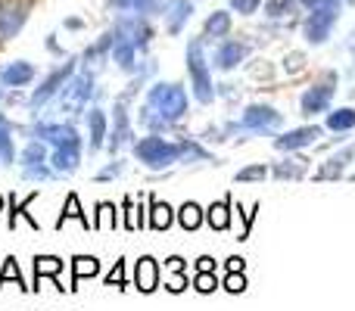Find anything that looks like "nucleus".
I'll use <instances>...</instances> for the list:
<instances>
[{"label":"nucleus","mask_w":355,"mask_h":311,"mask_svg":"<svg viewBox=\"0 0 355 311\" xmlns=\"http://www.w3.org/2000/svg\"><path fill=\"white\" fill-rule=\"evenodd\" d=\"M147 109L166 122H181L187 116V91L178 81H156L147 91Z\"/></svg>","instance_id":"nucleus-1"},{"label":"nucleus","mask_w":355,"mask_h":311,"mask_svg":"<svg viewBox=\"0 0 355 311\" xmlns=\"http://www.w3.org/2000/svg\"><path fill=\"white\" fill-rule=\"evenodd\" d=\"M187 72H190V87H193L196 103L209 106L215 100V85H212V72H209L206 41H202V35L187 44Z\"/></svg>","instance_id":"nucleus-2"},{"label":"nucleus","mask_w":355,"mask_h":311,"mask_svg":"<svg viewBox=\"0 0 355 311\" xmlns=\"http://www.w3.org/2000/svg\"><path fill=\"white\" fill-rule=\"evenodd\" d=\"M135 156L141 159L147 168H168L175 162H184V141H166V137H141L135 143Z\"/></svg>","instance_id":"nucleus-3"},{"label":"nucleus","mask_w":355,"mask_h":311,"mask_svg":"<svg viewBox=\"0 0 355 311\" xmlns=\"http://www.w3.org/2000/svg\"><path fill=\"white\" fill-rule=\"evenodd\" d=\"M340 12H343V6L306 10V19H302V37H306L309 44H315V47L327 44V37L334 35V28H337V22H340Z\"/></svg>","instance_id":"nucleus-4"},{"label":"nucleus","mask_w":355,"mask_h":311,"mask_svg":"<svg viewBox=\"0 0 355 311\" xmlns=\"http://www.w3.org/2000/svg\"><path fill=\"white\" fill-rule=\"evenodd\" d=\"M78 72V62L75 60H66V66H56L53 72L47 75V78L41 81V87H37L35 94H31V100H28V106H31V112H41L44 106L50 103V100L56 97V94L62 91V87H66V81L72 78V75Z\"/></svg>","instance_id":"nucleus-5"},{"label":"nucleus","mask_w":355,"mask_h":311,"mask_svg":"<svg viewBox=\"0 0 355 311\" xmlns=\"http://www.w3.org/2000/svg\"><path fill=\"white\" fill-rule=\"evenodd\" d=\"M28 12H31L28 0H3V3H0V44L12 41V37L25 28Z\"/></svg>","instance_id":"nucleus-6"},{"label":"nucleus","mask_w":355,"mask_h":311,"mask_svg":"<svg viewBox=\"0 0 355 311\" xmlns=\"http://www.w3.org/2000/svg\"><path fill=\"white\" fill-rule=\"evenodd\" d=\"M334 85H337V75H327L324 81H318V85H312L306 94H302L300 100V109L306 118L318 116V112H327L331 109V100H334Z\"/></svg>","instance_id":"nucleus-7"},{"label":"nucleus","mask_w":355,"mask_h":311,"mask_svg":"<svg viewBox=\"0 0 355 311\" xmlns=\"http://www.w3.org/2000/svg\"><path fill=\"white\" fill-rule=\"evenodd\" d=\"M281 122H284L281 112H277L275 106H265V103H252V106H246L243 116H240V128H243V131H256V134L275 131Z\"/></svg>","instance_id":"nucleus-8"},{"label":"nucleus","mask_w":355,"mask_h":311,"mask_svg":"<svg viewBox=\"0 0 355 311\" xmlns=\"http://www.w3.org/2000/svg\"><path fill=\"white\" fill-rule=\"evenodd\" d=\"M116 28L122 31L128 41L137 44V50H147L150 41H153V25H150V16H135V12H122L116 19Z\"/></svg>","instance_id":"nucleus-9"},{"label":"nucleus","mask_w":355,"mask_h":311,"mask_svg":"<svg viewBox=\"0 0 355 311\" xmlns=\"http://www.w3.org/2000/svg\"><path fill=\"white\" fill-rule=\"evenodd\" d=\"M246 56H250V44L237 41V37H225V41H218V47H215V69H218V72H231Z\"/></svg>","instance_id":"nucleus-10"},{"label":"nucleus","mask_w":355,"mask_h":311,"mask_svg":"<svg viewBox=\"0 0 355 311\" xmlns=\"http://www.w3.org/2000/svg\"><path fill=\"white\" fill-rule=\"evenodd\" d=\"M321 137H324V128H321V125H302V128H293V131H287V134L275 137V147L281 150V153H287V150L293 153V150L318 143Z\"/></svg>","instance_id":"nucleus-11"},{"label":"nucleus","mask_w":355,"mask_h":311,"mask_svg":"<svg viewBox=\"0 0 355 311\" xmlns=\"http://www.w3.org/2000/svg\"><path fill=\"white\" fill-rule=\"evenodd\" d=\"M193 0H166L162 3V19H166V31L168 35H181L184 25L190 22V16H193Z\"/></svg>","instance_id":"nucleus-12"},{"label":"nucleus","mask_w":355,"mask_h":311,"mask_svg":"<svg viewBox=\"0 0 355 311\" xmlns=\"http://www.w3.org/2000/svg\"><path fill=\"white\" fill-rule=\"evenodd\" d=\"M50 165H53L56 175H72L81 165V141H69L53 147V156H50Z\"/></svg>","instance_id":"nucleus-13"},{"label":"nucleus","mask_w":355,"mask_h":311,"mask_svg":"<svg viewBox=\"0 0 355 311\" xmlns=\"http://www.w3.org/2000/svg\"><path fill=\"white\" fill-rule=\"evenodd\" d=\"M35 81V66L25 60H16V62H6L0 69V85L3 87H25Z\"/></svg>","instance_id":"nucleus-14"},{"label":"nucleus","mask_w":355,"mask_h":311,"mask_svg":"<svg viewBox=\"0 0 355 311\" xmlns=\"http://www.w3.org/2000/svg\"><path fill=\"white\" fill-rule=\"evenodd\" d=\"M231 10H215L206 16V22H202V41H225L227 35H231Z\"/></svg>","instance_id":"nucleus-15"},{"label":"nucleus","mask_w":355,"mask_h":311,"mask_svg":"<svg viewBox=\"0 0 355 311\" xmlns=\"http://www.w3.org/2000/svg\"><path fill=\"white\" fill-rule=\"evenodd\" d=\"M166 0H106V6L116 12H135V16H162Z\"/></svg>","instance_id":"nucleus-16"},{"label":"nucleus","mask_w":355,"mask_h":311,"mask_svg":"<svg viewBox=\"0 0 355 311\" xmlns=\"http://www.w3.org/2000/svg\"><path fill=\"white\" fill-rule=\"evenodd\" d=\"M135 287L141 290V293H153V290L159 287V265H156V258L144 256L141 262H137V268H135Z\"/></svg>","instance_id":"nucleus-17"},{"label":"nucleus","mask_w":355,"mask_h":311,"mask_svg":"<svg viewBox=\"0 0 355 311\" xmlns=\"http://www.w3.org/2000/svg\"><path fill=\"white\" fill-rule=\"evenodd\" d=\"M131 141V125H128V109H125V100H116V128L110 137V153L122 150Z\"/></svg>","instance_id":"nucleus-18"},{"label":"nucleus","mask_w":355,"mask_h":311,"mask_svg":"<svg viewBox=\"0 0 355 311\" xmlns=\"http://www.w3.org/2000/svg\"><path fill=\"white\" fill-rule=\"evenodd\" d=\"M352 156H355V143L352 147H346L343 153H334L318 171H315V177H318V181H334V177H340L346 171V165L352 162Z\"/></svg>","instance_id":"nucleus-19"},{"label":"nucleus","mask_w":355,"mask_h":311,"mask_svg":"<svg viewBox=\"0 0 355 311\" xmlns=\"http://www.w3.org/2000/svg\"><path fill=\"white\" fill-rule=\"evenodd\" d=\"M110 56L119 62V69H122V72H135V69H137V44L128 41L125 35H119V41H116V47H112Z\"/></svg>","instance_id":"nucleus-20"},{"label":"nucleus","mask_w":355,"mask_h":311,"mask_svg":"<svg viewBox=\"0 0 355 311\" xmlns=\"http://www.w3.org/2000/svg\"><path fill=\"white\" fill-rule=\"evenodd\" d=\"M119 35H122V31H119L116 25H112L110 31H103V35H100L97 41H94V47H87V50H85V62H97V60H103L106 53H112V47H116Z\"/></svg>","instance_id":"nucleus-21"},{"label":"nucleus","mask_w":355,"mask_h":311,"mask_svg":"<svg viewBox=\"0 0 355 311\" xmlns=\"http://www.w3.org/2000/svg\"><path fill=\"white\" fill-rule=\"evenodd\" d=\"M66 268V262L56 256H37L35 258V287L31 290H41V277H56L60 281V271Z\"/></svg>","instance_id":"nucleus-22"},{"label":"nucleus","mask_w":355,"mask_h":311,"mask_svg":"<svg viewBox=\"0 0 355 311\" xmlns=\"http://www.w3.org/2000/svg\"><path fill=\"white\" fill-rule=\"evenodd\" d=\"M100 274V262L94 256H75L72 258V287L69 290H78V283L85 277H97Z\"/></svg>","instance_id":"nucleus-23"},{"label":"nucleus","mask_w":355,"mask_h":311,"mask_svg":"<svg viewBox=\"0 0 355 311\" xmlns=\"http://www.w3.org/2000/svg\"><path fill=\"white\" fill-rule=\"evenodd\" d=\"M87 131H91V153H97L106 141V112L97 106L87 112Z\"/></svg>","instance_id":"nucleus-24"},{"label":"nucleus","mask_w":355,"mask_h":311,"mask_svg":"<svg viewBox=\"0 0 355 311\" xmlns=\"http://www.w3.org/2000/svg\"><path fill=\"white\" fill-rule=\"evenodd\" d=\"M35 199H37V190H35V193H28V196H25L22 202H16V193L10 196V231H12V227H16V221H19V218H25V221H28V227H35V231H41V224H37V221L31 218L28 212H25V208H28Z\"/></svg>","instance_id":"nucleus-25"},{"label":"nucleus","mask_w":355,"mask_h":311,"mask_svg":"<svg viewBox=\"0 0 355 311\" xmlns=\"http://www.w3.org/2000/svg\"><path fill=\"white\" fill-rule=\"evenodd\" d=\"M166 287L172 293H184L187 290V277H184V258L181 256H172L166 262Z\"/></svg>","instance_id":"nucleus-26"},{"label":"nucleus","mask_w":355,"mask_h":311,"mask_svg":"<svg viewBox=\"0 0 355 311\" xmlns=\"http://www.w3.org/2000/svg\"><path fill=\"white\" fill-rule=\"evenodd\" d=\"M172 221H175V215H172V206H168V202L150 199V221L147 224L153 227V231H168Z\"/></svg>","instance_id":"nucleus-27"},{"label":"nucleus","mask_w":355,"mask_h":311,"mask_svg":"<svg viewBox=\"0 0 355 311\" xmlns=\"http://www.w3.org/2000/svg\"><path fill=\"white\" fill-rule=\"evenodd\" d=\"M206 221L212 231H227V224H231V199L212 202V206L206 208Z\"/></svg>","instance_id":"nucleus-28"},{"label":"nucleus","mask_w":355,"mask_h":311,"mask_svg":"<svg viewBox=\"0 0 355 311\" xmlns=\"http://www.w3.org/2000/svg\"><path fill=\"white\" fill-rule=\"evenodd\" d=\"M0 162L12 165L16 162V147H12V122L0 112Z\"/></svg>","instance_id":"nucleus-29"},{"label":"nucleus","mask_w":355,"mask_h":311,"mask_svg":"<svg viewBox=\"0 0 355 311\" xmlns=\"http://www.w3.org/2000/svg\"><path fill=\"white\" fill-rule=\"evenodd\" d=\"M306 168H309V159H284V162H277L275 165V177H281V181H300L302 175H306Z\"/></svg>","instance_id":"nucleus-30"},{"label":"nucleus","mask_w":355,"mask_h":311,"mask_svg":"<svg viewBox=\"0 0 355 311\" xmlns=\"http://www.w3.org/2000/svg\"><path fill=\"white\" fill-rule=\"evenodd\" d=\"M19 162H22V168H44V165H47V150H44V141H31L28 147L22 150Z\"/></svg>","instance_id":"nucleus-31"},{"label":"nucleus","mask_w":355,"mask_h":311,"mask_svg":"<svg viewBox=\"0 0 355 311\" xmlns=\"http://www.w3.org/2000/svg\"><path fill=\"white\" fill-rule=\"evenodd\" d=\"M327 128L337 131V134H343V131H352L355 128V109H352V106L334 109L331 116H327Z\"/></svg>","instance_id":"nucleus-32"},{"label":"nucleus","mask_w":355,"mask_h":311,"mask_svg":"<svg viewBox=\"0 0 355 311\" xmlns=\"http://www.w3.org/2000/svg\"><path fill=\"white\" fill-rule=\"evenodd\" d=\"M202 218H206V212H202L196 202H184L181 212H178V221H181L184 231H196V227L202 224Z\"/></svg>","instance_id":"nucleus-33"},{"label":"nucleus","mask_w":355,"mask_h":311,"mask_svg":"<svg viewBox=\"0 0 355 311\" xmlns=\"http://www.w3.org/2000/svg\"><path fill=\"white\" fill-rule=\"evenodd\" d=\"M300 10V0H265V16L268 19H290Z\"/></svg>","instance_id":"nucleus-34"},{"label":"nucleus","mask_w":355,"mask_h":311,"mask_svg":"<svg viewBox=\"0 0 355 311\" xmlns=\"http://www.w3.org/2000/svg\"><path fill=\"white\" fill-rule=\"evenodd\" d=\"M119 224V212L112 202H100L97 206V218H94V227L97 231H112V227Z\"/></svg>","instance_id":"nucleus-35"},{"label":"nucleus","mask_w":355,"mask_h":311,"mask_svg":"<svg viewBox=\"0 0 355 311\" xmlns=\"http://www.w3.org/2000/svg\"><path fill=\"white\" fill-rule=\"evenodd\" d=\"M69 218H78L85 227H91V218H85V212H81L78 196H75V193H69V196H66V208H62V215H60V221H56V227H62Z\"/></svg>","instance_id":"nucleus-36"},{"label":"nucleus","mask_w":355,"mask_h":311,"mask_svg":"<svg viewBox=\"0 0 355 311\" xmlns=\"http://www.w3.org/2000/svg\"><path fill=\"white\" fill-rule=\"evenodd\" d=\"M6 281H16V287L28 290V287H25V281H22V271H19V262H16L12 256L6 258V262H3V271H0V290L6 287Z\"/></svg>","instance_id":"nucleus-37"},{"label":"nucleus","mask_w":355,"mask_h":311,"mask_svg":"<svg viewBox=\"0 0 355 311\" xmlns=\"http://www.w3.org/2000/svg\"><path fill=\"white\" fill-rule=\"evenodd\" d=\"M215 287H218L215 271H196V277H193V290H196V293H212Z\"/></svg>","instance_id":"nucleus-38"},{"label":"nucleus","mask_w":355,"mask_h":311,"mask_svg":"<svg viewBox=\"0 0 355 311\" xmlns=\"http://www.w3.org/2000/svg\"><path fill=\"white\" fill-rule=\"evenodd\" d=\"M221 287H225L227 293H243V290H246L243 271H227V277H225V283H221Z\"/></svg>","instance_id":"nucleus-39"},{"label":"nucleus","mask_w":355,"mask_h":311,"mask_svg":"<svg viewBox=\"0 0 355 311\" xmlns=\"http://www.w3.org/2000/svg\"><path fill=\"white\" fill-rule=\"evenodd\" d=\"M106 287H116V290L128 287V281H125V262H116V268L106 274Z\"/></svg>","instance_id":"nucleus-40"},{"label":"nucleus","mask_w":355,"mask_h":311,"mask_svg":"<svg viewBox=\"0 0 355 311\" xmlns=\"http://www.w3.org/2000/svg\"><path fill=\"white\" fill-rule=\"evenodd\" d=\"M262 0H231V12H240V16H256Z\"/></svg>","instance_id":"nucleus-41"},{"label":"nucleus","mask_w":355,"mask_h":311,"mask_svg":"<svg viewBox=\"0 0 355 311\" xmlns=\"http://www.w3.org/2000/svg\"><path fill=\"white\" fill-rule=\"evenodd\" d=\"M265 175H268L265 165H250V168L237 171V181H265Z\"/></svg>","instance_id":"nucleus-42"},{"label":"nucleus","mask_w":355,"mask_h":311,"mask_svg":"<svg viewBox=\"0 0 355 311\" xmlns=\"http://www.w3.org/2000/svg\"><path fill=\"white\" fill-rule=\"evenodd\" d=\"M122 208H125V227H128V231H137V227H141V218H137L135 199H125Z\"/></svg>","instance_id":"nucleus-43"},{"label":"nucleus","mask_w":355,"mask_h":311,"mask_svg":"<svg viewBox=\"0 0 355 311\" xmlns=\"http://www.w3.org/2000/svg\"><path fill=\"white\" fill-rule=\"evenodd\" d=\"M122 168H125V162H119V159H116V162H112V165H106V168L100 171V175H97V181H110V177L122 175Z\"/></svg>","instance_id":"nucleus-44"},{"label":"nucleus","mask_w":355,"mask_h":311,"mask_svg":"<svg viewBox=\"0 0 355 311\" xmlns=\"http://www.w3.org/2000/svg\"><path fill=\"white\" fill-rule=\"evenodd\" d=\"M302 10H321V6H343L340 0H300Z\"/></svg>","instance_id":"nucleus-45"},{"label":"nucleus","mask_w":355,"mask_h":311,"mask_svg":"<svg viewBox=\"0 0 355 311\" xmlns=\"http://www.w3.org/2000/svg\"><path fill=\"white\" fill-rule=\"evenodd\" d=\"M302 66H306V60H302V53H290L287 60H284V69H287V72H300Z\"/></svg>","instance_id":"nucleus-46"},{"label":"nucleus","mask_w":355,"mask_h":311,"mask_svg":"<svg viewBox=\"0 0 355 311\" xmlns=\"http://www.w3.org/2000/svg\"><path fill=\"white\" fill-rule=\"evenodd\" d=\"M196 271H215V258H209V256L196 258Z\"/></svg>","instance_id":"nucleus-47"},{"label":"nucleus","mask_w":355,"mask_h":311,"mask_svg":"<svg viewBox=\"0 0 355 311\" xmlns=\"http://www.w3.org/2000/svg\"><path fill=\"white\" fill-rule=\"evenodd\" d=\"M246 268V262H243V258H237V256H234V258H227V271H243Z\"/></svg>","instance_id":"nucleus-48"},{"label":"nucleus","mask_w":355,"mask_h":311,"mask_svg":"<svg viewBox=\"0 0 355 311\" xmlns=\"http://www.w3.org/2000/svg\"><path fill=\"white\" fill-rule=\"evenodd\" d=\"M66 28H81V19H66Z\"/></svg>","instance_id":"nucleus-49"},{"label":"nucleus","mask_w":355,"mask_h":311,"mask_svg":"<svg viewBox=\"0 0 355 311\" xmlns=\"http://www.w3.org/2000/svg\"><path fill=\"white\" fill-rule=\"evenodd\" d=\"M340 3H343V6H355V0H340Z\"/></svg>","instance_id":"nucleus-50"},{"label":"nucleus","mask_w":355,"mask_h":311,"mask_svg":"<svg viewBox=\"0 0 355 311\" xmlns=\"http://www.w3.org/2000/svg\"><path fill=\"white\" fill-rule=\"evenodd\" d=\"M0 212H3V196H0Z\"/></svg>","instance_id":"nucleus-51"},{"label":"nucleus","mask_w":355,"mask_h":311,"mask_svg":"<svg viewBox=\"0 0 355 311\" xmlns=\"http://www.w3.org/2000/svg\"><path fill=\"white\" fill-rule=\"evenodd\" d=\"M0 100H3V85H0Z\"/></svg>","instance_id":"nucleus-52"}]
</instances>
